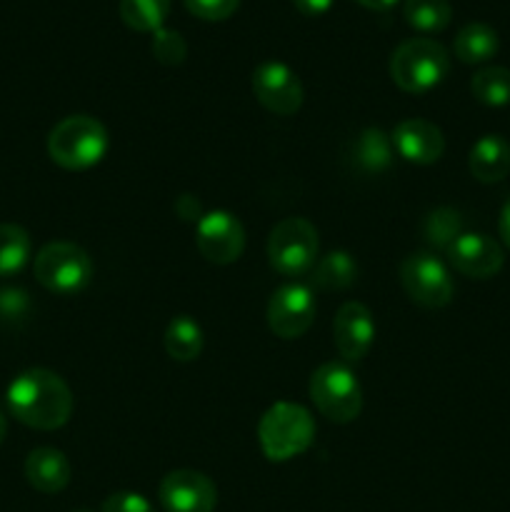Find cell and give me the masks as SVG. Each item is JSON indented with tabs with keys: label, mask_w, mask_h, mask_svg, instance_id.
<instances>
[{
	"label": "cell",
	"mask_w": 510,
	"mask_h": 512,
	"mask_svg": "<svg viewBox=\"0 0 510 512\" xmlns=\"http://www.w3.org/2000/svg\"><path fill=\"white\" fill-rule=\"evenodd\" d=\"M5 398L10 413L35 430H58L73 415V393L53 370H25L10 383Z\"/></svg>",
	"instance_id": "obj_1"
},
{
	"label": "cell",
	"mask_w": 510,
	"mask_h": 512,
	"mask_svg": "<svg viewBox=\"0 0 510 512\" xmlns=\"http://www.w3.org/2000/svg\"><path fill=\"white\" fill-rule=\"evenodd\" d=\"M108 130L90 115H70L60 120L48 138V153L65 170H88L108 153Z\"/></svg>",
	"instance_id": "obj_2"
},
{
	"label": "cell",
	"mask_w": 510,
	"mask_h": 512,
	"mask_svg": "<svg viewBox=\"0 0 510 512\" xmlns=\"http://www.w3.org/2000/svg\"><path fill=\"white\" fill-rule=\"evenodd\" d=\"M450 70V55L438 40L410 38L390 55V78L405 93H428L438 88Z\"/></svg>",
	"instance_id": "obj_3"
},
{
	"label": "cell",
	"mask_w": 510,
	"mask_h": 512,
	"mask_svg": "<svg viewBox=\"0 0 510 512\" xmlns=\"http://www.w3.org/2000/svg\"><path fill=\"white\" fill-rule=\"evenodd\" d=\"M258 438L265 458L273 463H285L310 448L315 438V423L303 405L275 403L260 418Z\"/></svg>",
	"instance_id": "obj_4"
},
{
	"label": "cell",
	"mask_w": 510,
	"mask_h": 512,
	"mask_svg": "<svg viewBox=\"0 0 510 512\" xmlns=\"http://www.w3.org/2000/svg\"><path fill=\"white\" fill-rule=\"evenodd\" d=\"M35 278L55 295H78L93 278V260L75 243H48L35 255Z\"/></svg>",
	"instance_id": "obj_5"
},
{
	"label": "cell",
	"mask_w": 510,
	"mask_h": 512,
	"mask_svg": "<svg viewBox=\"0 0 510 512\" xmlns=\"http://www.w3.org/2000/svg\"><path fill=\"white\" fill-rule=\"evenodd\" d=\"M310 398L315 408L333 423H353L363 408V390L345 363H325L310 378Z\"/></svg>",
	"instance_id": "obj_6"
},
{
	"label": "cell",
	"mask_w": 510,
	"mask_h": 512,
	"mask_svg": "<svg viewBox=\"0 0 510 512\" xmlns=\"http://www.w3.org/2000/svg\"><path fill=\"white\" fill-rule=\"evenodd\" d=\"M270 265L285 278L310 273L318 258V230L305 218H285L273 228L268 240Z\"/></svg>",
	"instance_id": "obj_7"
},
{
	"label": "cell",
	"mask_w": 510,
	"mask_h": 512,
	"mask_svg": "<svg viewBox=\"0 0 510 512\" xmlns=\"http://www.w3.org/2000/svg\"><path fill=\"white\" fill-rule=\"evenodd\" d=\"M400 283L420 308H445L453 300L448 268L430 253H413L400 263Z\"/></svg>",
	"instance_id": "obj_8"
},
{
	"label": "cell",
	"mask_w": 510,
	"mask_h": 512,
	"mask_svg": "<svg viewBox=\"0 0 510 512\" xmlns=\"http://www.w3.org/2000/svg\"><path fill=\"white\" fill-rule=\"evenodd\" d=\"M195 245L208 263L230 265L243 255L245 230L235 215L225 213V210H213V213L198 218Z\"/></svg>",
	"instance_id": "obj_9"
},
{
	"label": "cell",
	"mask_w": 510,
	"mask_h": 512,
	"mask_svg": "<svg viewBox=\"0 0 510 512\" xmlns=\"http://www.w3.org/2000/svg\"><path fill=\"white\" fill-rule=\"evenodd\" d=\"M255 100L275 115H293L303 105V83L280 60H265L253 73Z\"/></svg>",
	"instance_id": "obj_10"
},
{
	"label": "cell",
	"mask_w": 510,
	"mask_h": 512,
	"mask_svg": "<svg viewBox=\"0 0 510 512\" xmlns=\"http://www.w3.org/2000/svg\"><path fill=\"white\" fill-rule=\"evenodd\" d=\"M315 320L313 290L303 283H290L275 290L268 303V325L278 338L295 340L308 333Z\"/></svg>",
	"instance_id": "obj_11"
},
{
	"label": "cell",
	"mask_w": 510,
	"mask_h": 512,
	"mask_svg": "<svg viewBox=\"0 0 510 512\" xmlns=\"http://www.w3.org/2000/svg\"><path fill=\"white\" fill-rule=\"evenodd\" d=\"M158 498L165 512H213L218 488L198 470H173L160 480Z\"/></svg>",
	"instance_id": "obj_12"
},
{
	"label": "cell",
	"mask_w": 510,
	"mask_h": 512,
	"mask_svg": "<svg viewBox=\"0 0 510 512\" xmlns=\"http://www.w3.org/2000/svg\"><path fill=\"white\" fill-rule=\"evenodd\" d=\"M448 260L458 273L473 280H488L500 273L505 263L503 248L483 233H463L450 245Z\"/></svg>",
	"instance_id": "obj_13"
},
{
	"label": "cell",
	"mask_w": 510,
	"mask_h": 512,
	"mask_svg": "<svg viewBox=\"0 0 510 512\" xmlns=\"http://www.w3.org/2000/svg\"><path fill=\"white\" fill-rule=\"evenodd\" d=\"M393 150L403 160L415 165H433L443 158L445 138L435 123L420 118H408L403 123L395 125L393 135Z\"/></svg>",
	"instance_id": "obj_14"
},
{
	"label": "cell",
	"mask_w": 510,
	"mask_h": 512,
	"mask_svg": "<svg viewBox=\"0 0 510 512\" xmlns=\"http://www.w3.org/2000/svg\"><path fill=\"white\" fill-rule=\"evenodd\" d=\"M335 348L348 363H358L368 355L375 340V323L363 303H345L333 320Z\"/></svg>",
	"instance_id": "obj_15"
},
{
	"label": "cell",
	"mask_w": 510,
	"mask_h": 512,
	"mask_svg": "<svg viewBox=\"0 0 510 512\" xmlns=\"http://www.w3.org/2000/svg\"><path fill=\"white\" fill-rule=\"evenodd\" d=\"M70 475L73 470H70L68 458L55 448H35L25 460V478L38 493H60L68 488Z\"/></svg>",
	"instance_id": "obj_16"
},
{
	"label": "cell",
	"mask_w": 510,
	"mask_h": 512,
	"mask_svg": "<svg viewBox=\"0 0 510 512\" xmlns=\"http://www.w3.org/2000/svg\"><path fill=\"white\" fill-rule=\"evenodd\" d=\"M470 173L478 183H500L510 173V145L503 135H483L470 148Z\"/></svg>",
	"instance_id": "obj_17"
},
{
	"label": "cell",
	"mask_w": 510,
	"mask_h": 512,
	"mask_svg": "<svg viewBox=\"0 0 510 512\" xmlns=\"http://www.w3.org/2000/svg\"><path fill=\"white\" fill-rule=\"evenodd\" d=\"M500 48V38L488 23H468L458 30L455 35V58L460 63H468V65H480V63H488Z\"/></svg>",
	"instance_id": "obj_18"
},
{
	"label": "cell",
	"mask_w": 510,
	"mask_h": 512,
	"mask_svg": "<svg viewBox=\"0 0 510 512\" xmlns=\"http://www.w3.org/2000/svg\"><path fill=\"white\" fill-rule=\"evenodd\" d=\"M165 353L178 363H190L203 353V330L190 315H178L165 330Z\"/></svg>",
	"instance_id": "obj_19"
},
{
	"label": "cell",
	"mask_w": 510,
	"mask_h": 512,
	"mask_svg": "<svg viewBox=\"0 0 510 512\" xmlns=\"http://www.w3.org/2000/svg\"><path fill=\"white\" fill-rule=\"evenodd\" d=\"M355 165L365 173H383L393 163V140L378 128H368L355 138Z\"/></svg>",
	"instance_id": "obj_20"
},
{
	"label": "cell",
	"mask_w": 510,
	"mask_h": 512,
	"mask_svg": "<svg viewBox=\"0 0 510 512\" xmlns=\"http://www.w3.org/2000/svg\"><path fill=\"white\" fill-rule=\"evenodd\" d=\"M358 278V265L345 250H333L313 265V285L320 290H345Z\"/></svg>",
	"instance_id": "obj_21"
},
{
	"label": "cell",
	"mask_w": 510,
	"mask_h": 512,
	"mask_svg": "<svg viewBox=\"0 0 510 512\" xmlns=\"http://www.w3.org/2000/svg\"><path fill=\"white\" fill-rule=\"evenodd\" d=\"M30 260L28 230L13 223H0V278H13Z\"/></svg>",
	"instance_id": "obj_22"
},
{
	"label": "cell",
	"mask_w": 510,
	"mask_h": 512,
	"mask_svg": "<svg viewBox=\"0 0 510 512\" xmlns=\"http://www.w3.org/2000/svg\"><path fill=\"white\" fill-rule=\"evenodd\" d=\"M403 18L420 33H440L453 20V8L448 0H405Z\"/></svg>",
	"instance_id": "obj_23"
},
{
	"label": "cell",
	"mask_w": 510,
	"mask_h": 512,
	"mask_svg": "<svg viewBox=\"0 0 510 512\" xmlns=\"http://www.w3.org/2000/svg\"><path fill=\"white\" fill-rule=\"evenodd\" d=\"M470 90L478 103L490 105V108H505L510 105V70L500 65L478 70L470 80Z\"/></svg>",
	"instance_id": "obj_24"
},
{
	"label": "cell",
	"mask_w": 510,
	"mask_h": 512,
	"mask_svg": "<svg viewBox=\"0 0 510 512\" xmlns=\"http://www.w3.org/2000/svg\"><path fill=\"white\" fill-rule=\"evenodd\" d=\"M170 13V0H120V18L138 33H155L163 28Z\"/></svg>",
	"instance_id": "obj_25"
},
{
	"label": "cell",
	"mask_w": 510,
	"mask_h": 512,
	"mask_svg": "<svg viewBox=\"0 0 510 512\" xmlns=\"http://www.w3.org/2000/svg\"><path fill=\"white\" fill-rule=\"evenodd\" d=\"M425 243L438 250H448L458 235H463V220L453 208H435L423 223Z\"/></svg>",
	"instance_id": "obj_26"
},
{
	"label": "cell",
	"mask_w": 510,
	"mask_h": 512,
	"mask_svg": "<svg viewBox=\"0 0 510 512\" xmlns=\"http://www.w3.org/2000/svg\"><path fill=\"white\" fill-rule=\"evenodd\" d=\"M153 55L163 65H180L188 55V43L178 30L158 28L153 33Z\"/></svg>",
	"instance_id": "obj_27"
},
{
	"label": "cell",
	"mask_w": 510,
	"mask_h": 512,
	"mask_svg": "<svg viewBox=\"0 0 510 512\" xmlns=\"http://www.w3.org/2000/svg\"><path fill=\"white\" fill-rule=\"evenodd\" d=\"M185 8L200 20H210V23H218V20L230 18V15L238 10L240 0H183Z\"/></svg>",
	"instance_id": "obj_28"
},
{
	"label": "cell",
	"mask_w": 510,
	"mask_h": 512,
	"mask_svg": "<svg viewBox=\"0 0 510 512\" xmlns=\"http://www.w3.org/2000/svg\"><path fill=\"white\" fill-rule=\"evenodd\" d=\"M30 313V300L25 290L5 288L0 290V318L20 320Z\"/></svg>",
	"instance_id": "obj_29"
},
{
	"label": "cell",
	"mask_w": 510,
	"mask_h": 512,
	"mask_svg": "<svg viewBox=\"0 0 510 512\" xmlns=\"http://www.w3.org/2000/svg\"><path fill=\"white\" fill-rule=\"evenodd\" d=\"M100 512H155L148 498L138 493H113L105 498Z\"/></svg>",
	"instance_id": "obj_30"
},
{
	"label": "cell",
	"mask_w": 510,
	"mask_h": 512,
	"mask_svg": "<svg viewBox=\"0 0 510 512\" xmlns=\"http://www.w3.org/2000/svg\"><path fill=\"white\" fill-rule=\"evenodd\" d=\"M293 3L303 15H323L333 8L335 0H293Z\"/></svg>",
	"instance_id": "obj_31"
},
{
	"label": "cell",
	"mask_w": 510,
	"mask_h": 512,
	"mask_svg": "<svg viewBox=\"0 0 510 512\" xmlns=\"http://www.w3.org/2000/svg\"><path fill=\"white\" fill-rule=\"evenodd\" d=\"M498 233L503 238V243L510 248V198L505 200L503 210H500V220H498Z\"/></svg>",
	"instance_id": "obj_32"
},
{
	"label": "cell",
	"mask_w": 510,
	"mask_h": 512,
	"mask_svg": "<svg viewBox=\"0 0 510 512\" xmlns=\"http://www.w3.org/2000/svg\"><path fill=\"white\" fill-rule=\"evenodd\" d=\"M355 3H360L363 8H368V10H388V8H393L398 0H355Z\"/></svg>",
	"instance_id": "obj_33"
},
{
	"label": "cell",
	"mask_w": 510,
	"mask_h": 512,
	"mask_svg": "<svg viewBox=\"0 0 510 512\" xmlns=\"http://www.w3.org/2000/svg\"><path fill=\"white\" fill-rule=\"evenodd\" d=\"M5 435H8V423H5V418H3V415H0V445H3Z\"/></svg>",
	"instance_id": "obj_34"
},
{
	"label": "cell",
	"mask_w": 510,
	"mask_h": 512,
	"mask_svg": "<svg viewBox=\"0 0 510 512\" xmlns=\"http://www.w3.org/2000/svg\"><path fill=\"white\" fill-rule=\"evenodd\" d=\"M73 512H90V510H73Z\"/></svg>",
	"instance_id": "obj_35"
}]
</instances>
